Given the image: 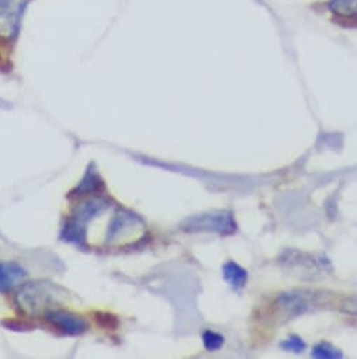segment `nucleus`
<instances>
[{"label":"nucleus","instance_id":"f257e3e1","mask_svg":"<svg viewBox=\"0 0 357 359\" xmlns=\"http://www.w3.org/2000/svg\"><path fill=\"white\" fill-rule=\"evenodd\" d=\"M110 201L104 198H93L83 203H80L71 219L66 222L64 231H62V240L74 244L76 247L85 248L86 247V227L90 222H93L96 217L103 215L110 208Z\"/></svg>","mask_w":357,"mask_h":359},{"label":"nucleus","instance_id":"f03ea898","mask_svg":"<svg viewBox=\"0 0 357 359\" xmlns=\"http://www.w3.org/2000/svg\"><path fill=\"white\" fill-rule=\"evenodd\" d=\"M144 234V222L132 212L118 208L110 222L106 241L108 245H124L142 238Z\"/></svg>","mask_w":357,"mask_h":359},{"label":"nucleus","instance_id":"7ed1b4c3","mask_svg":"<svg viewBox=\"0 0 357 359\" xmlns=\"http://www.w3.org/2000/svg\"><path fill=\"white\" fill-rule=\"evenodd\" d=\"M182 229L189 233H199V231H213L221 236H230L237 231V223L231 213L227 212H214L199 215L195 217L188 219Z\"/></svg>","mask_w":357,"mask_h":359},{"label":"nucleus","instance_id":"20e7f679","mask_svg":"<svg viewBox=\"0 0 357 359\" xmlns=\"http://www.w3.org/2000/svg\"><path fill=\"white\" fill-rule=\"evenodd\" d=\"M51 300H55V287L48 283L26 285L18 296L20 307L29 313H37L38 310L48 307Z\"/></svg>","mask_w":357,"mask_h":359},{"label":"nucleus","instance_id":"39448f33","mask_svg":"<svg viewBox=\"0 0 357 359\" xmlns=\"http://www.w3.org/2000/svg\"><path fill=\"white\" fill-rule=\"evenodd\" d=\"M46 318L55 328L61 330L66 335H80L88 330V323L80 316H76L64 310L47 311Z\"/></svg>","mask_w":357,"mask_h":359},{"label":"nucleus","instance_id":"423d86ee","mask_svg":"<svg viewBox=\"0 0 357 359\" xmlns=\"http://www.w3.org/2000/svg\"><path fill=\"white\" fill-rule=\"evenodd\" d=\"M311 306V297L302 292L283 293L277 300V307L287 317H294L305 313Z\"/></svg>","mask_w":357,"mask_h":359},{"label":"nucleus","instance_id":"0eeeda50","mask_svg":"<svg viewBox=\"0 0 357 359\" xmlns=\"http://www.w3.org/2000/svg\"><path fill=\"white\" fill-rule=\"evenodd\" d=\"M26 278V271L15 262H0V293L9 292Z\"/></svg>","mask_w":357,"mask_h":359},{"label":"nucleus","instance_id":"6e6552de","mask_svg":"<svg viewBox=\"0 0 357 359\" xmlns=\"http://www.w3.org/2000/svg\"><path fill=\"white\" fill-rule=\"evenodd\" d=\"M104 187L102 176L97 173L94 165H90L79 187L72 192V196H83L100 191Z\"/></svg>","mask_w":357,"mask_h":359},{"label":"nucleus","instance_id":"1a4fd4ad","mask_svg":"<svg viewBox=\"0 0 357 359\" xmlns=\"http://www.w3.org/2000/svg\"><path fill=\"white\" fill-rule=\"evenodd\" d=\"M223 273L225 280L235 289H241L245 286L248 280V273L244 268H241L235 262H227L223 268Z\"/></svg>","mask_w":357,"mask_h":359},{"label":"nucleus","instance_id":"9d476101","mask_svg":"<svg viewBox=\"0 0 357 359\" xmlns=\"http://www.w3.org/2000/svg\"><path fill=\"white\" fill-rule=\"evenodd\" d=\"M330 9L335 15L342 18L357 16V0H333Z\"/></svg>","mask_w":357,"mask_h":359},{"label":"nucleus","instance_id":"9b49d317","mask_svg":"<svg viewBox=\"0 0 357 359\" xmlns=\"http://www.w3.org/2000/svg\"><path fill=\"white\" fill-rule=\"evenodd\" d=\"M203 342H204V346L209 351L214 352V351H218V349L223 348V345L225 342V338L223 335L214 332V331H206L203 334Z\"/></svg>","mask_w":357,"mask_h":359},{"label":"nucleus","instance_id":"f8f14e48","mask_svg":"<svg viewBox=\"0 0 357 359\" xmlns=\"http://www.w3.org/2000/svg\"><path fill=\"white\" fill-rule=\"evenodd\" d=\"M312 356H315V358H340L342 353L330 344L322 342L314 348Z\"/></svg>","mask_w":357,"mask_h":359},{"label":"nucleus","instance_id":"ddd939ff","mask_svg":"<svg viewBox=\"0 0 357 359\" xmlns=\"http://www.w3.org/2000/svg\"><path fill=\"white\" fill-rule=\"evenodd\" d=\"M339 309L349 314V316H354L357 317V296H349L346 299H343L340 303H339Z\"/></svg>","mask_w":357,"mask_h":359},{"label":"nucleus","instance_id":"4468645a","mask_svg":"<svg viewBox=\"0 0 357 359\" xmlns=\"http://www.w3.org/2000/svg\"><path fill=\"white\" fill-rule=\"evenodd\" d=\"M281 346L290 352H301L305 349V342L298 337H291L286 342H283Z\"/></svg>","mask_w":357,"mask_h":359}]
</instances>
